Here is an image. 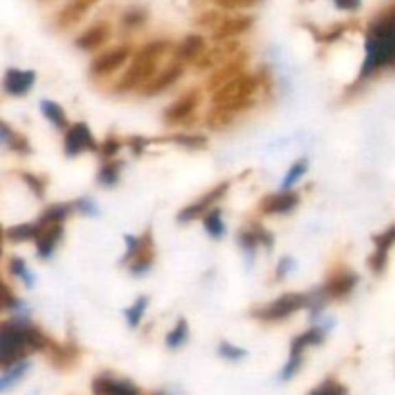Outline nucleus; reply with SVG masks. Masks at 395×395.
<instances>
[{
    "instance_id": "9",
    "label": "nucleus",
    "mask_w": 395,
    "mask_h": 395,
    "mask_svg": "<svg viewBox=\"0 0 395 395\" xmlns=\"http://www.w3.org/2000/svg\"><path fill=\"white\" fill-rule=\"evenodd\" d=\"M35 83V71L10 68L4 78V91L12 97H23Z\"/></svg>"
},
{
    "instance_id": "44",
    "label": "nucleus",
    "mask_w": 395,
    "mask_h": 395,
    "mask_svg": "<svg viewBox=\"0 0 395 395\" xmlns=\"http://www.w3.org/2000/svg\"><path fill=\"white\" fill-rule=\"evenodd\" d=\"M76 207H78L79 210H83L85 214H93V212H97V207H95V205H93L91 201H87V199H81V201H79Z\"/></svg>"
},
{
    "instance_id": "43",
    "label": "nucleus",
    "mask_w": 395,
    "mask_h": 395,
    "mask_svg": "<svg viewBox=\"0 0 395 395\" xmlns=\"http://www.w3.org/2000/svg\"><path fill=\"white\" fill-rule=\"evenodd\" d=\"M291 268H293V260H291V258H282V260H280V267H278L276 270V274L280 278H284Z\"/></svg>"
},
{
    "instance_id": "4",
    "label": "nucleus",
    "mask_w": 395,
    "mask_h": 395,
    "mask_svg": "<svg viewBox=\"0 0 395 395\" xmlns=\"http://www.w3.org/2000/svg\"><path fill=\"white\" fill-rule=\"evenodd\" d=\"M27 346V326L21 324H4L0 332V359L2 365L12 366L20 363L23 347Z\"/></svg>"
},
{
    "instance_id": "15",
    "label": "nucleus",
    "mask_w": 395,
    "mask_h": 395,
    "mask_svg": "<svg viewBox=\"0 0 395 395\" xmlns=\"http://www.w3.org/2000/svg\"><path fill=\"white\" fill-rule=\"evenodd\" d=\"M181 74H183L181 64H174V66H170V68L162 69L160 74H157V78L153 79L147 87H145V95H147V97H153V95H158V93L166 91L181 78Z\"/></svg>"
},
{
    "instance_id": "22",
    "label": "nucleus",
    "mask_w": 395,
    "mask_h": 395,
    "mask_svg": "<svg viewBox=\"0 0 395 395\" xmlns=\"http://www.w3.org/2000/svg\"><path fill=\"white\" fill-rule=\"evenodd\" d=\"M71 205H52L49 207L45 212H43V216H41V226H54V224H62L66 218L71 214Z\"/></svg>"
},
{
    "instance_id": "21",
    "label": "nucleus",
    "mask_w": 395,
    "mask_h": 395,
    "mask_svg": "<svg viewBox=\"0 0 395 395\" xmlns=\"http://www.w3.org/2000/svg\"><path fill=\"white\" fill-rule=\"evenodd\" d=\"M43 226L41 224H20V226H12L6 229V239L8 241H31V239H39Z\"/></svg>"
},
{
    "instance_id": "14",
    "label": "nucleus",
    "mask_w": 395,
    "mask_h": 395,
    "mask_svg": "<svg viewBox=\"0 0 395 395\" xmlns=\"http://www.w3.org/2000/svg\"><path fill=\"white\" fill-rule=\"evenodd\" d=\"M110 37V25L109 23H97L87 31H83L76 39V47L81 50H95L100 45H104Z\"/></svg>"
},
{
    "instance_id": "10",
    "label": "nucleus",
    "mask_w": 395,
    "mask_h": 395,
    "mask_svg": "<svg viewBox=\"0 0 395 395\" xmlns=\"http://www.w3.org/2000/svg\"><path fill=\"white\" fill-rule=\"evenodd\" d=\"M374 243L376 251L368 260V267L372 268V272H376V274H382V270L385 268V260H387V253L395 245V226L387 227L380 236H376Z\"/></svg>"
},
{
    "instance_id": "8",
    "label": "nucleus",
    "mask_w": 395,
    "mask_h": 395,
    "mask_svg": "<svg viewBox=\"0 0 395 395\" xmlns=\"http://www.w3.org/2000/svg\"><path fill=\"white\" fill-rule=\"evenodd\" d=\"M227 188H229V183L224 181V183H220L218 188L210 189L205 197H201L199 201H195L193 205H189L188 208H183L181 212H179L178 220L179 222H189V220H193V218L201 216V214H205V210H207L212 203H216L218 199L224 197L227 193Z\"/></svg>"
},
{
    "instance_id": "6",
    "label": "nucleus",
    "mask_w": 395,
    "mask_h": 395,
    "mask_svg": "<svg viewBox=\"0 0 395 395\" xmlns=\"http://www.w3.org/2000/svg\"><path fill=\"white\" fill-rule=\"evenodd\" d=\"M95 147H97L95 139H93L89 128L85 124H78V126L69 128L66 137H64V150H66L68 157H76L79 153Z\"/></svg>"
},
{
    "instance_id": "28",
    "label": "nucleus",
    "mask_w": 395,
    "mask_h": 395,
    "mask_svg": "<svg viewBox=\"0 0 395 395\" xmlns=\"http://www.w3.org/2000/svg\"><path fill=\"white\" fill-rule=\"evenodd\" d=\"M120 168H122L120 162H109V164H104L102 170L99 172L100 183H102V185H114L120 179Z\"/></svg>"
},
{
    "instance_id": "42",
    "label": "nucleus",
    "mask_w": 395,
    "mask_h": 395,
    "mask_svg": "<svg viewBox=\"0 0 395 395\" xmlns=\"http://www.w3.org/2000/svg\"><path fill=\"white\" fill-rule=\"evenodd\" d=\"M339 10H357L361 6V0H334Z\"/></svg>"
},
{
    "instance_id": "5",
    "label": "nucleus",
    "mask_w": 395,
    "mask_h": 395,
    "mask_svg": "<svg viewBox=\"0 0 395 395\" xmlns=\"http://www.w3.org/2000/svg\"><path fill=\"white\" fill-rule=\"evenodd\" d=\"M306 305V297L301 293H287V295L278 297L276 301H272L262 311H258L257 316L264 318V320H282L293 315L297 311H301Z\"/></svg>"
},
{
    "instance_id": "16",
    "label": "nucleus",
    "mask_w": 395,
    "mask_h": 395,
    "mask_svg": "<svg viewBox=\"0 0 395 395\" xmlns=\"http://www.w3.org/2000/svg\"><path fill=\"white\" fill-rule=\"evenodd\" d=\"M93 392L95 395H139L135 385H131L129 382H122V380H112L109 376L97 378L93 382Z\"/></svg>"
},
{
    "instance_id": "24",
    "label": "nucleus",
    "mask_w": 395,
    "mask_h": 395,
    "mask_svg": "<svg viewBox=\"0 0 395 395\" xmlns=\"http://www.w3.org/2000/svg\"><path fill=\"white\" fill-rule=\"evenodd\" d=\"M27 368H30V365H27L25 361H20V363H16V365L4 368V374H2V380H0V390L6 392L12 384H16L21 376L27 372Z\"/></svg>"
},
{
    "instance_id": "13",
    "label": "nucleus",
    "mask_w": 395,
    "mask_h": 395,
    "mask_svg": "<svg viewBox=\"0 0 395 395\" xmlns=\"http://www.w3.org/2000/svg\"><path fill=\"white\" fill-rule=\"evenodd\" d=\"M97 2L99 0H71L68 6L62 12H58V16H56L58 27H71V25H76Z\"/></svg>"
},
{
    "instance_id": "45",
    "label": "nucleus",
    "mask_w": 395,
    "mask_h": 395,
    "mask_svg": "<svg viewBox=\"0 0 395 395\" xmlns=\"http://www.w3.org/2000/svg\"><path fill=\"white\" fill-rule=\"evenodd\" d=\"M157 395H162V394H157Z\"/></svg>"
},
{
    "instance_id": "29",
    "label": "nucleus",
    "mask_w": 395,
    "mask_h": 395,
    "mask_svg": "<svg viewBox=\"0 0 395 395\" xmlns=\"http://www.w3.org/2000/svg\"><path fill=\"white\" fill-rule=\"evenodd\" d=\"M147 18L148 12L145 8H131L122 16V23L126 27H139V25H143L147 21Z\"/></svg>"
},
{
    "instance_id": "30",
    "label": "nucleus",
    "mask_w": 395,
    "mask_h": 395,
    "mask_svg": "<svg viewBox=\"0 0 395 395\" xmlns=\"http://www.w3.org/2000/svg\"><path fill=\"white\" fill-rule=\"evenodd\" d=\"M305 172H306V160H299V162H295L286 174V178H284V189L293 188L297 181L305 176Z\"/></svg>"
},
{
    "instance_id": "25",
    "label": "nucleus",
    "mask_w": 395,
    "mask_h": 395,
    "mask_svg": "<svg viewBox=\"0 0 395 395\" xmlns=\"http://www.w3.org/2000/svg\"><path fill=\"white\" fill-rule=\"evenodd\" d=\"M203 222H205V227H207L208 236L216 237V239L218 237L224 236V229H226V226H224V220H222L220 210H210L208 214H205Z\"/></svg>"
},
{
    "instance_id": "27",
    "label": "nucleus",
    "mask_w": 395,
    "mask_h": 395,
    "mask_svg": "<svg viewBox=\"0 0 395 395\" xmlns=\"http://www.w3.org/2000/svg\"><path fill=\"white\" fill-rule=\"evenodd\" d=\"M148 305V299L147 297H139L137 301L133 303V305L129 306L128 311H126V318H128L129 326L131 328H137L139 322H141V318L145 315V311H147Z\"/></svg>"
},
{
    "instance_id": "34",
    "label": "nucleus",
    "mask_w": 395,
    "mask_h": 395,
    "mask_svg": "<svg viewBox=\"0 0 395 395\" xmlns=\"http://www.w3.org/2000/svg\"><path fill=\"white\" fill-rule=\"evenodd\" d=\"M218 353L227 359V361H239V359H243V357L247 355V351L245 349H241V347L236 346H229V343H222L220 349H218Z\"/></svg>"
},
{
    "instance_id": "11",
    "label": "nucleus",
    "mask_w": 395,
    "mask_h": 395,
    "mask_svg": "<svg viewBox=\"0 0 395 395\" xmlns=\"http://www.w3.org/2000/svg\"><path fill=\"white\" fill-rule=\"evenodd\" d=\"M253 18L251 16H234V18H224L222 23L214 30V41H229L251 30L253 25Z\"/></svg>"
},
{
    "instance_id": "17",
    "label": "nucleus",
    "mask_w": 395,
    "mask_h": 395,
    "mask_svg": "<svg viewBox=\"0 0 395 395\" xmlns=\"http://www.w3.org/2000/svg\"><path fill=\"white\" fill-rule=\"evenodd\" d=\"M207 52V43L205 37L201 35H188L181 41V45L176 50V58L179 62H191V60H199Z\"/></svg>"
},
{
    "instance_id": "23",
    "label": "nucleus",
    "mask_w": 395,
    "mask_h": 395,
    "mask_svg": "<svg viewBox=\"0 0 395 395\" xmlns=\"http://www.w3.org/2000/svg\"><path fill=\"white\" fill-rule=\"evenodd\" d=\"M41 110L43 114L52 122L56 128H66L68 126V118H66V112L62 110L60 104H56L54 100H41Z\"/></svg>"
},
{
    "instance_id": "18",
    "label": "nucleus",
    "mask_w": 395,
    "mask_h": 395,
    "mask_svg": "<svg viewBox=\"0 0 395 395\" xmlns=\"http://www.w3.org/2000/svg\"><path fill=\"white\" fill-rule=\"evenodd\" d=\"M60 237H62V224L43 226V232H41L39 239H37V253H39L41 258H49L54 253Z\"/></svg>"
},
{
    "instance_id": "35",
    "label": "nucleus",
    "mask_w": 395,
    "mask_h": 395,
    "mask_svg": "<svg viewBox=\"0 0 395 395\" xmlns=\"http://www.w3.org/2000/svg\"><path fill=\"white\" fill-rule=\"evenodd\" d=\"M218 6L226 8V10H239V8H251L255 6L258 0H214Z\"/></svg>"
},
{
    "instance_id": "36",
    "label": "nucleus",
    "mask_w": 395,
    "mask_h": 395,
    "mask_svg": "<svg viewBox=\"0 0 395 395\" xmlns=\"http://www.w3.org/2000/svg\"><path fill=\"white\" fill-rule=\"evenodd\" d=\"M27 346L31 349H43V347L47 346V337L43 336L37 328L27 326Z\"/></svg>"
},
{
    "instance_id": "32",
    "label": "nucleus",
    "mask_w": 395,
    "mask_h": 395,
    "mask_svg": "<svg viewBox=\"0 0 395 395\" xmlns=\"http://www.w3.org/2000/svg\"><path fill=\"white\" fill-rule=\"evenodd\" d=\"M222 20H224V18H222L216 10H210L201 14L197 20H195V25H199V27H208V30H216L218 25L222 23Z\"/></svg>"
},
{
    "instance_id": "41",
    "label": "nucleus",
    "mask_w": 395,
    "mask_h": 395,
    "mask_svg": "<svg viewBox=\"0 0 395 395\" xmlns=\"http://www.w3.org/2000/svg\"><path fill=\"white\" fill-rule=\"evenodd\" d=\"M8 143L12 145V148H16V150H20V153H27V150H30V145H27V141L21 137V135H16V133L12 135Z\"/></svg>"
},
{
    "instance_id": "20",
    "label": "nucleus",
    "mask_w": 395,
    "mask_h": 395,
    "mask_svg": "<svg viewBox=\"0 0 395 395\" xmlns=\"http://www.w3.org/2000/svg\"><path fill=\"white\" fill-rule=\"evenodd\" d=\"M355 286L357 274H339V276H334L328 282L324 293L330 297H346L353 291Z\"/></svg>"
},
{
    "instance_id": "33",
    "label": "nucleus",
    "mask_w": 395,
    "mask_h": 395,
    "mask_svg": "<svg viewBox=\"0 0 395 395\" xmlns=\"http://www.w3.org/2000/svg\"><path fill=\"white\" fill-rule=\"evenodd\" d=\"M311 395H347V390L341 384L328 380V382H322L316 390H313Z\"/></svg>"
},
{
    "instance_id": "38",
    "label": "nucleus",
    "mask_w": 395,
    "mask_h": 395,
    "mask_svg": "<svg viewBox=\"0 0 395 395\" xmlns=\"http://www.w3.org/2000/svg\"><path fill=\"white\" fill-rule=\"evenodd\" d=\"M301 361H303V357H289V363H287L284 372H282V380L293 378L297 370H299V366H301Z\"/></svg>"
},
{
    "instance_id": "31",
    "label": "nucleus",
    "mask_w": 395,
    "mask_h": 395,
    "mask_svg": "<svg viewBox=\"0 0 395 395\" xmlns=\"http://www.w3.org/2000/svg\"><path fill=\"white\" fill-rule=\"evenodd\" d=\"M10 272L14 274V276H18L23 280V284L27 287L33 286V278H31L30 270L25 268V262L21 260L20 257H14L10 260Z\"/></svg>"
},
{
    "instance_id": "19",
    "label": "nucleus",
    "mask_w": 395,
    "mask_h": 395,
    "mask_svg": "<svg viewBox=\"0 0 395 395\" xmlns=\"http://www.w3.org/2000/svg\"><path fill=\"white\" fill-rule=\"evenodd\" d=\"M299 203L297 193H284V195H272L262 203V210L267 214H286L289 210H293Z\"/></svg>"
},
{
    "instance_id": "37",
    "label": "nucleus",
    "mask_w": 395,
    "mask_h": 395,
    "mask_svg": "<svg viewBox=\"0 0 395 395\" xmlns=\"http://www.w3.org/2000/svg\"><path fill=\"white\" fill-rule=\"evenodd\" d=\"M172 141L178 143V145H183V147H203V145H207V139L199 137V135H176Z\"/></svg>"
},
{
    "instance_id": "3",
    "label": "nucleus",
    "mask_w": 395,
    "mask_h": 395,
    "mask_svg": "<svg viewBox=\"0 0 395 395\" xmlns=\"http://www.w3.org/2000/svg\"><path fill=\"white\" fill-rule=\"evenodd\" d=\"M258 89V79L249 74H241L232 81H227L226 85H222L214 93V104H218V112L232 116L236 112L249 109L253 104V95Z\"/></svg>"
},
{
    "instance_id": "7",
    "label": "nucleus",
    "mask_w": 395,
    "mask_h": 395,
    "mask_svg": "<svg viewBox=\"0 0 395 395\" xmlns=\"http://www.w3.org/2000/svg\"><path fill=\"white\" fill-rule=\"evenodd\" d=\"M129 54H131L129 47H118V49L109 50L91 64V74H95V76L112 74V71H116V69L124 66V62L129 58Z\"/></svg>"
},
{
    "instance_id": "40",
    "label": "nucleus",
    "mask_w": 395,
    "mask_h": 395,
    "mask_svg": "<svg viewBox=\"0 0 395 395\" xmlns=\"http://www.w3.org/2000/svg\"><path fill=\"white\" fill-rule=\"evenodd\" d=\"M118 148H120L118 139L109 137L106 141H104V145H102V148H100V153H102L104 157H114V155L118 153Z\"/></svg>"
},
{
    "instance_id": "2",
    "label": "nucleus",
    "mask_w": 395,
    "mask_h": 395,
    "mask_svg": "<svg viewBox=\"0 0 395 395\" xmlns=\"http://www.w3.org/2000/svg\"><path fill=\"white\" fill-rule=\"evenodd\" d=\"M170 49L168 41H153L145 45L143 49L135 54V58L131 62L129 69L122 76L118 83V89H133L139 85H145L157 78L158 60L162 58V54Z\"/></svg>"
},
{
    "instance_id": "12",
    "label": "nucleus",
    "mask_w": 395,
    "mask_h": 395,
    "mask_svg": "<svg viewBox=\"0 0 395 395\" xmlns=\"http://www.w3.org/2000/svg\"><path fill=\"white\" fill-rule=\"evenodd\" d=\"M199 106V93L197 91H191L188 95H183L181 99L176 100L166 112H164V120L168 124H178L181 120L189 118L195 109Z\"/></svg>"
},
{
    "instance_id": "39",
    "label": "nucleus",
    "mask_w": 395,
    "mask_h": 395,
    "mask_svg": "<svg viewBox=\"0 0 395 395\" xmlns=\"http://www.w3.org/2000/svg\"><path fill=\"white\" fill-rule=\"evenodd\" d=\"M23 179L27 181V185L33 189V193L37 195V197H43V193H45V183L37 179L33 174H23Z\"/></svg>"
},
{
    "instance_id": "1",
    "label": "nucleus",
    "mask_w": 395,
    "mask_h": 395,
    "mask_svg": "<svg viewBox=\"0 0 395 395\" xmlns=\"http://www.w3.org/2000/svg\"><path fill=\"white\" fill-rule=\"evenodd\" d=\"M395 62V12H390L372 25L366 39V56L361 78H370L376 69Z\"/></svg>"
},
{
    "instance_id": "26",
    "label": "nucleus",
    "mask_w": 395,
    "mask_h": 395,
    "mask_svg": "<svg viewBox=\"0 0 395 395\" xmlns=\"http://www.w3.org/2000/svg\"><path fill=\"white\" fill-rule=\"evenodd\" d=\"M188 334H189L188 322L181 318V320H178L176 328L166 336V346L172 347V349H178V347H181L185 341H188Z\"/></svg>"
}]
</instances>
